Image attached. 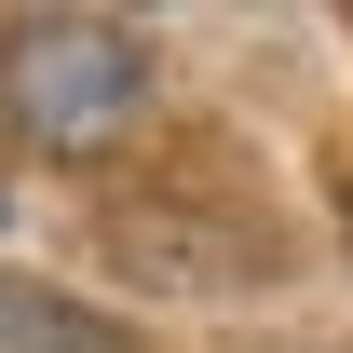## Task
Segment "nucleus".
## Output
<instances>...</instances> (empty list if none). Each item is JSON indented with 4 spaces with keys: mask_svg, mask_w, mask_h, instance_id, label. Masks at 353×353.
<instances>
[{
    "mask_svg": "<svg viewBox=\"0 0 353 353\" xmlns=\"http://www.w3.org/2000/svg\"><path fill=\"white\" fill-rule=\"evenodd\" d=\"M150 41L123 14H14L0 28V123L28 136L41 163H109L150 123Z\"/></svg>",
    "mask_w": 353,
    "mask_h": 353,
    "instance_id": "1",
    "label": "nucleus"
},
{
    "mask_svg": "<svg viewBox=\"0 0 353 353\" xmlns=\"http://www.w3.org/2000/svg\"><path fill=\"white\" fill-rule=\"evenodd\" d=\"M0 353H136L109 312H82V299H54V285H14L0 272Z\"/></svg>",
    "mask_w": 353,
    "mask_h": 353,
    "instance_id": "2",
    "label": "nucleus"
}]
</instances>
